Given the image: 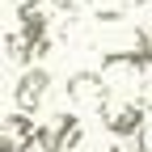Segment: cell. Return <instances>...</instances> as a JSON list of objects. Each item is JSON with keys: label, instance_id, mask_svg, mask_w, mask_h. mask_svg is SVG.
Masks as SVG:
<instances>
[{"label": "cell", "instance_id": "obj_1", "mask_svg": "<svg viewBox=\"0 0 152 152\" xmlns=\"http://www.w3.org/2000/svg\"><path fill=\"white\" fill-rule=\"evenodd\" d=\"M97 76H102V85H106L110 97H135L140 85H144V68L135 64L131 51H106Z\"/></svg>", "mask_w": 152, "mask_h": 152}, {"label": "cell", "instance_id": "obj_9", "mask_svg": "<svg viewBox=\"0 0 152 152\" xmlns=\"http://www.w3.org/2000/svg\"><path fill=\"white\" fill-rule=\"evenodd\" d=\"M0 59H13V64H26V68H30V42H26L17 30L4 34V38H0Z\"/></svg>", "mask_w": 152, "mask_h": 152}, {"label": "cell", "instance_id": "obj_5", "mask_svg": "<svg viewBox=\"0 0 152 152\" xmlns=\"http://www.w3.org/2000/svg\"><path fill=\"white\" fill-rule=\"evenodd\" d=\"M106 102H110V93H106L97 72H72L68 76V106L72 110H102Z\"/></svg>", "mask_w": 152, "mask_h": 152}, {"label": "cell", "instance_id": "obj_7", "mask_svg": "<svg viewBox=\"0 0 152 152\" xmlns=\"http://www.w3.org/2000/svg\"><path fill=\"white\" fill-rule=\"evenodd\" d=\"M17 34L26 42H38V38H51V17L42 0H21L17 4Z\"/></svg>", "mask_w": 152, "mask_h": 152}, {"label": "cell", "instance_id": "obj_3", "mask_svg": "<svg viewBox=\"0 0 152 152\" xmlns=\"http://www.w3.org/2000/svg\"><path fill=\"white\" fill-rule=\"evenodd\" d=\"M97 114H102V127L110 131V135H118V140H131V135L140 131V123L148 118V110H144L135 97H110Z\"/></svg>", "mask_w": 152, "mask_h": 152}, {"label": "cell", "instance_id": "obj_13", "mask_svg": "<svg viewBox=\"0 0 152 152\" xmlns=\"http://www.w3.org/2000/svg\"><path fill=\"white\" fill-rule=\"evenodd\" d=\"M0 64H4V59H0Z\"/></svg>", "mask_w": 152, "mask_h": 152}, {"label": "cell", "instance_id": "obj_4", "mask_svg": "<svg viewBox=\"0 0 152 152\" xmlns=\"http://www.w3.org/2000/svg\"><path fill=\"white\" fill-rule=\"evenodd\" d=\"M47 89H51V72L38 68V64H30L21 76H17V85H13V102H17V110H21V114H34L38 106L47 102Z\"/></svg>", "mask_w": 152, "mask_h": 152}, {"label": "cell", "instance_id": "obj_6", "mask_svg": "<svg viewBox=\"0 0 152 152\" xmlns=\"http://www.w3.org/2000/svg\"><path fill=\"white\" fill-rule=\"evenodd\" d=\"M34 148V118L30 114H0V152H30Z\"/></svg>", "mask_w": 152, "mask_h": 152}, {"label": "cell", "instance_id": "obj_11", "mask_svg": "<svg viewBox=\"0 0 152 152\" xmlns=\"http://www.w3.org/2000/svg\"><path fill=\"white\" fill-rule=\"evenodd\" d=\"M93 4V0H51V9L55 13H64V17H76V13H85Z\"/></svg>", "mask_w": 152, "mask_h": 152}, {"label": "cell", "instance_id": "obj_2", "mask_svg": "<svg viewBox=\"0 0 152 152\" xmlns=\"http://www.w3.org/2000/svg\"><path fill=\"white\" fill-rule=\"evenodd\" d=\"M85 140V127L76 118V110H59L42 127H34V148L38 152H76Z\"/></svg>", "mask_w": 152, "mask_h": 152}, {"label": "cell", "instance_id": "obj_8", "mask_svg": "<svg viewBox=\"0 0 152 152\" xmlns=\"http://www.w3.org/2000/svg\"><path fill=\"white\" fill-rule=\"evenodd\" d=\"M127 51L135 55L140 68H152V21L148 26H135V34L127 38Z\"/></svg>", "mask_w": 152, "mask_h": 152}, {"label": "cell", "instance_id": "obj_12", "mask_svg": "<svg viewBox=\"0 0 152 152\" xmlns=\"http://www.w3.org/2000/svg\"><path fill=\"white\" fill-rule=\"evenodd\" d=\"M102 152H131V148H123V144H110V148H102Z\"/></svg>", "mask_w": 152, "mask_h": 152}, {"label": "cell", "instance_id": "obj_10", "mask_svg": "<svg viewBox=\"0 0 152 152\" xmlns=\"http://www.w3.org/2000/svg\"><path fill=\"white\" fill-rule=\"evenodd\" d=\"M131 140H135V148H131V152H152V114L140 123V131H135Z\"/></svg>", "mask_w": 152, "mask_h": 152}]
</instances>
